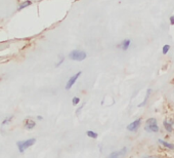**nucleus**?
<instances>
[{
  "mask_svg": "<svg viewBox=\"0 0 174 158\" xmlns=\"http://www.w3.org/2000/svg\"><path fill=\"white\" fill-rule=\"evenodd\" d=\"M69 59L72 61H77V62H82L87 57V53L84 50L80 49H74L68 54Z\"/></svg>",
  "mask_w": 174,
  "mask_h": 158,
  "instance_id": "f257e3e1",
  "label": "nucleus"
},
{
  "mask_svg": "<svg viewBox=\"0 0 174 158\" xmlns=\"http://www.w3.org/2000/svg\"><path fill=\"white\" fill-rule=\"evenodd\" d=\"M145 132H159V126L157 123V120L155 118H149L145 121Z\"/></svg>",
  "mask_w": 174,
  "mask_h": 158,
  "instance_id": "f03ea898",
  "label": "nucleus"
},
{
  "mask_svg": "<svg viewBox=\"0 0 174 158\" xmlns=\"http://www.w3.org/2000/svg\"><path fill=\"white\" fill-rule=\"evenodd\" d=\"M36 143V139H29L27 141H20L17 143V146L19 148L20 153H24L27 149L30 148L31 146H33Z\"/></svg>",
  "mask_w": 174,
  "mask_h": 158,
  "instance_id": "7ed1b4c3",
  "label": "nucleus"
},
{
  "mask_svg": "<svg viewBox=\"0 0 174 158\" xmlns=\"http://www.w3.org/2000/svg\"><path fill=\"white\" fill-rule=\"evenodd\" d=\"M81 73H82L81 71H79V72L76 73L75 75H73V76H71V77H70V79L68 80V82H67V84H66V89L67 90H69V89H72V86L74 85V84L76 83V81L78 80V78L81 76Z\"/></svg>",
  "mask_w": 174,
  "mask_h": 158,
  "instance_id": "20e7f679",
  "label": "nucleus"
},
{
  "mask_svg": "<svg viewBox=\"0 0 174 158\" xmlns=\"http://www.w3.org/2000/svg\"><path fill=\"white\" fill-rule=\"evenodd\" d=\"M126 152H127V148H123L119 151L112 152V153L110 154L106 158H122L125 154H126Z\"/></svg>",
  "mask_w": 174,
  "mask_h": 158,
  "instance_id": "39448f33",
  "label": "nucleus"
},
{
  "mask_svg": "<svg viewBox=\"0 0 174 158\" xmlns=\"http://www.w3.org/2000/svg\"><path fill=\"white\" fill-rule=\"evenodd\" d=\"M140 124H141V119L138 118V119L134 120L133 122H131L129 125L127 126V129L129 130V132H136V130L139 128Z\"/></svg>",
  "mask_w": 174,
  "mask_h": 158,
  "instance_id": "423d86ee",
  "label": "nucleus"
},
{
  "mask_svg": "<svg viewBox=\"0 0 174 158\" xmlns=\"http://www.w3.org/2000/svg\"><path fill=\"white\" fill-rule=\"evenodd\" d=\"M130 44H131V40H130V39H124V40L118 45V47L121 48L122 50H127L128 48H129Z\"/></svg>",
  "mask_w": 174,
  "mask_h": 158,
  "instance_id": "0eeeda50",
  "label": "nucleus"
},
{
  "mask_svg": "<svg viewBox=\"0 0 174 158\" xmlns=\"http://www.w3.org/2000/svg\"><path fill=\"white\" fill-rule=\"evenodd\" d=\"M24 125H25V127L27 129H29V130H31L33 129L35 127L36 125V122L34 120H31V119H26L25 120V122H24Z\"/></svg>",
  "mask_w": 174,
  "mask_h": 158,
  "instance_id": "6e6552de",
  "label": "nucleus"
},
{
  "mask_svg": "<svg viewBox=\"0 0 174 158\" xmlns=\"http://www.w3.org/2000/svg\"><path fill=\"white\" fill-rule=\"evenodd\" d=\"M30 5H32V1H30V0H26V1L22 2V3L19 5V7H17V10H25V8L29 7Z\"/></svg>",
  "mask_w": 174,
  "mask_h": 158,
  "instance_id": "1a4fd4ad",
  "label": "nucleus"
},
{
  "mask_svg": "<svg viewBox=\"0 0 174 158\" xmlns=\"http://www.w3.org/2000/svg\"><path fill=\"white\" fill-rule=\"evenodd\" d=\"M159 143L163 145L164 147H166V148H168V149H170V150H174V145L170 144V143H168V142H165L164 140H159Z\"/></svg>",
  "mask_w": 174,
  "mask_h": 158,
  "instance_id": "9d476101",
  "label": "nucleus"
},
{
  "mask_svg": "<svg viewBox=\"0 0 174 158\" xmlns=\"http://www.w3.org/2000/svg\"><path fill=\"white\" fill-rule=\"evenodd\" d=\"M172 123H173V121H171V122L169 123V122H168V121H166V120H165L164 122H163V125H164L165 128H166L167 132H171L173 130V128H172Z\"/></svg>",
  "mask_w": 174,
  "mask_h": 158,
  "instance_id": "9b49d317",
  "label": "nucleus"
},
{
  "mask_svg": "<svg viewBox=\"0 0 174 158\" xmlns=\"http://www.w3.org/2000/svg\"><path fill=\"white\" fill-rule=\"evenodd\" d=\"M151 93H152V89H148V93H146L145 99L143 100V102L141 103V104L139 105V107H143V106H145V105L146 104V101H148V100H149V95H151Z\"/></svg>",
  "mask_w": 174,
  "mask_h": 158,
  "instance_id": "f8f14e48",
  "label": "nucleus"
},
{
  "mask_svg": "<svg viewBox=\"0 0 174 158\" xmlns=\"http://www.w3.org/2000/svg\"><path fill=\"white\" fill-rule=\"evenodd\" d=\"M86 135H87V136H89V138H91V139H96L97 136H99V135H97L96 132H92V130H88V132H86Z\"/></svg>",
  "mask_w": 174,
  "mask_h": 158,
  "instance_id": "ddd939ff",
  "label": "nucleus"
},
{
  "mask_svg": "<svg viewBox=\"0 0 174 158\" xmlns=\"http://www.w3.org/2000/svg\"><path fill=\"white\" fill-rule=\"evenodd\" d=\"M11 119H13V116H10V117L4 118V120L2 121V125H6V124H8V123L10 122Z\"/></svg>",
  "mask_w": 174,
  "mask_h": 158,
  "instance_id": "4468645a",
  "label": "nucleus"
},
{
  "mask_svg": "<svg viewBox=\"0 0 174 158\" xmlns=\"http://www.w3.org/2000/svg\"><path fill=\"white\" fill-rule=\"evenodd\" d=\"M79 103H80V99H79L78 97H74V98L72 99V104L74 106H77Z\"/></svg>",
  "mask_w": 174,
  "mask_h": 158,
  "instance_id": "2eb2a0df",
  "label": "nucleus"
},
{
  "mask_svg": "<svg viewBox=\"0 0 174 158\" xmlns=\"http://www.w3.org/2000/svg\"><path fill=\"white\" fill-rule=\"evenodd\" d=\"M169 49H170V45H168V44L164 45V47H163V53L166 54L168 51H169Z\"/></svg>",
  "mask_w": 174,
  "mask_h": 158,
  "instance_id": "dca6fc26",
  "label": "nucleus"
},
{
  "mask_svg": "<svg viewBox=\"0 0 174 158\" xmlns=\"http://www.w3.org/2000/svg\"><path fill=\"white\" fill-rule=\"evenodd\" d=\"M64 62H65V57H60V61H59V62L56 63V67H60V66L62 65V64H63Z\"/></svg>",
  "mask_w": 174,
  "mask_h": 158,
  "instance_id": "f3484780",
  "label": "nucleus"
},
{
  "mask_svg": "<svg viewBox=\"0 0 174 158\" xmlns=\"http://www.w3.org/2000/svg\"><path fill=\"white\" fill-rule=\"evenodd\" d=\"M170 24L171 25H174V16H172L170 18Z\"/></svg>",
  "mask_w": 174,
  "mask_h": 158,
  "instance_id": "a211bd4d",
  "label": "nucleus"
},
{
  "mask_svg": "<svg viewBox=\"0 0 174 158\" xmlns=\"http://www.w3.org/2000/svg\"><path fill=\"white\" fill-rule=\"evenodd\" d=\"M83 107H84V104L82 105L80 108H78V110H77V114H79V113H80V111L82 110V109H83Z\"/></svg>",
  "mask_w": 174,
  "mask_h": 158,
  "instance_id": "6ab92c4d",
  "label": "nucleus"
},
{
  "mask_svg": "<svg viewBox=\"0 0 174 158\" xmlns=\"http://www.w3.org/2000/svg\"><path fill=\"white\" fill-rule=\"evenodd\" d=\"M37 119H38V120H42V116H40V115H38V116H37Z\"/></svg>",
  "mask_w": 174,
  "mask_h": 158,
  "instance_id": "aec40b11",
  "label": "nucleus"
},
{
  "mask_svg": "<svg viewBox=\"0 0 174 158\" xmlns=\"http://www.w3.org/2000/svg\"><path fill=\"white\" fill-rule=\"evenodd\" d=\"M149 158H156V157H149Z\"/></svg>",
  "mask_w": 174,
  "mask_h": 158,
  "instance_id": "412c9836",
  "label": "nucleus"
}]
</instances>
